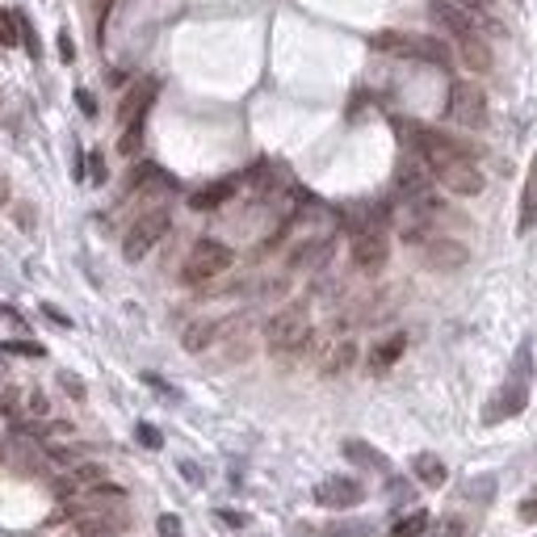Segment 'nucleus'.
I'll return each mask as SVG.
<instances>
[{"instance_id":"obj_24","label":"nucleus","mask_w":537,"mask_h":537,"mask_svg":"<svg viewBox=\"0 0 537 537\" xmlns=\"http://www.w3.org/2000/svg\"><path fill=\"white\" fill-rule=\"evenodd\" d=\"M160 537H181V521L176 517H160Z\"/></svg>"},{"instance_id":"obj_11","label":"nucleus","mask_w":537,"mask_h":537,"mask_svg":"<svg viewBox=\"0 0 537 537\" xmlns=\"http://www.w3.org/2000/svg\"><path fill=\"white\" fill-rule=\"evenodd\" d=\"M454 47H458L462 64L471 67V72H491V43H487V34H458V38H454Z\"/></svg>"},{"instance_id":"obj_17","label":"nucleus","mask_w":537,"mask_h":537,"mask_svg":"<svg viewBox=\"0 0 537 537\" xmlns=\"http://www.w3.org/2000/svg\"><path fill=\"white\" fill-rule=\"evenodd\" d=\"M214 332H219V323H210V319H198V323H190V328H185L181 345H185V353H202V348L214 340Z\"/></svg>"},{"instance_id":"obj_20","label":"nucleus","mask_w":537,"mask_h":537,"mask_svg":"<svg viewBox=\"0 0 537 537\" xmlns=\"http://www.w3.org/2000/svg\"><path fill=\"white\" fill-rule=\"evenodd\" d=\"M21 38V17L13 9H0V47H17Z\"/></svg>"},{"instance_id":"obj_10","label":"nucleus","mask_w":537,"mask_h":537,"mask_svg":"<svg viewBox=\"0 0 537 537\" xmlns=\"http://www.w3.org/2000/svg\"><path fill=\"white\" fill-rule=\"evenodd\" d=\"M466 244H458V239H445V236H437V239H428L424 244V261H428V268H437V273H454V268H462L466 265Z\"/></svg>"},{"instance_id":"obj_3","label":"nucleus","mask_w":537,"mask_h":537,"mask_svg":"<svg viewBox=\"0 0 537 537\" xmlns=\"http://www.w3.org/2000/svg\"><path fill=\"white\" fill-rule=\"evenodd\" d=\"M168 227H173V219H168V210H164V206L147 210L143 219H135V227H130L127 239H122V256H127V261H143L160 239L168 236Z\"/></svg>"},{"instance_id":"obj_25","label":"nucleus","mask_w":537,"mask_h":537,"mask_svg":"<svg viewBox=\"0 0 537 537\" xmlns=\"http://www.w3.org/2000/svg\"><path fill=\"white\" fill-rule=\"evenodd\" d=\"M118 0H97V30H105V21H110V9Z\"/></svg>"},{"instance_id":"obj_5","label":"nucleus","mask_w":537,"mask_h":537,"mask_svg":"<svg viewBox=\"0 0 537 537\" xmlns=\"http://www.w3.org/2000/svg\"><path fill=\"white\" fill-rule=\"evenodd\" d=\"M449 118L458 127H483L487 122V97L474 80H454L449 84Z\"/></svg>"},{"instance_id":"obj_23","label":"nucleus","mask_w":537,"mask_h":537,"mask_svg":"<svg viewBox=\"0 0 537 537\" xmlns=\"http://www.w3.org/2000/svg\"><path fill=\"white\" fill-rule=\"evenodd\" d=\"M139 441L147 445V449H160V432L152 424H139Z\"/></svg>"},{"instance_id":"obj_21","label":"nucleus","mask_w":537,"mask_h":537,"mask_svg":"<svg viewBox=\"0 0 537 537\" xmlns=\"http://www.w3.org/2000/svg\"><path fill=\"white\" fill-rule=\"evenodd\" d=\"M72 474H76V483H105V466H97V462H80Z\"/></svg>"},{"instance_id":"obj_4","label":"nucleus","mask_w":537,"mask_h":537,"mask_svg":"<svg viewBox=\"0 0 537 537\" xmlns=\"http://www.w3.org/2000/svg\"><path fill=\"white\" fill-rule=\"evenodd\" d=\"M374 47L391 51V55H408V59H428V64H437V67H449V47L437 43V38H420V34H378Z\"/></svg>"},{"instance_id":"obj_18","label":"nucleus","mask_w":537,"mask_h":537,"mask_svg":"<svg viewBox=\"0 0 537 537\" xmlns=\"http://www.w3.org/2000/svg\"><path fill=\"white\" fill-rule=\"evenodd\" d=\"M345 454H348L353 462H365V466H374V471H391V462L382 458L378 449H370V445H362V441H348Z\"/></svg>"},{"instance_id":"obj_14","label":"nucleus","mask_w":537,"mask_h":537,"mask_svg":"<svg viewBox=\"0 0 537 537\" xmlns=\"http://www.w3.org/2000/svg\"><path fill=\"white\" fill-rule=\"evenodd\" d=\"M403 348H408V336H403V332L386 336V340H382V345L370 353V370H374V374H386V370H391V365L403 357Z\"/></svg>"},{"instance_id":"obj_8","label":"nucleus","mask_w":537,"mask_h":537,"mask_svg":"<svg viewBox=\"0 0 537 537\" xmlns=\"http://www.w3.org/2000/svg\"><path fill=\"white\" fill-rule=\"evenodd\" d=\"M437 176H441L445 190L458 193V198H474V193H483V173H479V168H474L466 156L454 160V164H445Z\"/></svg>"},{"instance_id":"obj_9","label":"nucleus","mask_w":537,"mask_h":537,"mask_svg":"<svg viewBox=\"0 0 537 537\" xmlns=\"http://www.w3.org/2000/svg\"><path fill=\"white\" fill-rule=\"evenodd\" d=\"M160 84L156 80H139L135 89H130L127 97H122V110H118V122L122 127H143V118H147V110H152V101H156Z\"/></svg>"},{"instance_id":"obj_32","label":"nucleus","mask_w":537,"mask_h":537,"mask_svg":"<svg viewBox=\"0 0 537 537\" xmlns=\"http://www.w3.org/2000/svg\"><path fill=\"white\" fill-rule=\"evenodd\" d=\"M4 348H13V353H34V357L43 353V348H38V345H4Z\"/></svg>"},{"instance_id":"obj_7","label":"nucleus","mask_w":537,"mask_h":537,"mask_svg":"<svg viewBox=\"0 0 537 537\" xmlns=\"http://www.w3.org/2000/svg\"><path fill=\"white\" fill-rule=\"evenodd\" d=\"M315 500L323 508H353L365 500V487L357 479H348V474H332V479H323L315 487Z\"/></svg>"},{"instance_id":"obj_33","label":"nucleus","mask_w":537,"mask_h":537,"mask_svg":"<svg viewBox=\"0 0 537 537\" xmlns=\"http://www.w3.org/2000/svg\"><path fill=\"white\" fill-rule=\"evenodd\" d=\"M0 202H9V181H0Z\"/></svg>"},{"instance_id":"obj_2","label":"nucleus","mask_w":537,"mask_h":537,"mask_svg":"<svg viewBox=\"0 0 537 537\" xmlns=\"http://www.w3.org/2000/svg\"><path fill=\"white\" fill-rule=\"evenodd\" d=\"M236 253L222 244V239H198L193 244V253L185 256V268H181V282L185 285H202L210 277H222L227 268H231Z\"/></svg>"},{"instance_id":"obj_6","label":"nucleus","mask_w":537,"mask_h":537,"mask_svg":"<svg viewBox=\"0 0 537 537\" xmlns=\"http://www.w3.org/2000/svg\"><path fill=\"white\" fill-rule=\"evenodd\" d=\"M386 256H391V239H386L378 222H365V227L353 231V265L362 273H378L386 265Z\"/></svg>"},{"instance_id":"obj_16","label":"nucleus","mask_w":537,"mask_h":537,"mask_svg":"<svg viewBox=\"0 0 537 537\" xmlns=\"http://www.w3.org/2000/svg\"><path fill=\"white\" fill-rule=\"evenodd\" d=\"M411 471H416V479L424 483V487H445V462L437 458V454H416V462H411Z\"/></svg>"},{"instance_id":"obj_26","label":"nucleus","mask_w":537,"mask_h":537,"mask_svg":"<svg viewBox=\"0 0 537 537\" xmlns=\"http://www.w3.org/2000/svg\"><path fill=\"white\" fill-rule=\"evenodd\" d=\"M462 529H466V525H462L458 517H449V521H441V537H462Z\"/></svg>"},{"instance_id":"obj_31","label":"nucleus","mask_w":537,"mask_h":537,"mask_svg":"<svg viewBox=\"0 0 537 537\" xmlns=\"http://www.w3.org/2000/svg\"><path fill=\"white\" fill-rule=\"evenodd\" d=\"M454 4H462V9H471V13H483V0H454Z\"/></svg>"},{"instance_id":"obj_28","label":"nucleus","mask_w":537,"mask_h":537,"mask_svg":"<svg viewBox=\"0 0 537 537\" xmlns=\"http://www.w3.org/2000/svg\"><path fill=\"white\" fill-rule=\"evenodd\" d=\"M76 101H80V110L89 113V118H93V113H97V101H93V93H84V89H80V93H76Z\"/></svg>"},{"instance_id":"obj_1","label":"nucleus","mask_w":537,"mask_h":537,"mask_svg":"<svg viewBox=\"0 0 537 537\" xmlns=\"http://www.w3.org/2000/svg\"><path fill=\"white\" fill-rule=\"evenodd\" d=\"M311 340V315H307V307H282L277 315L268 319L265 328V345L273 357H294L302 353Z\"/></svg>"},{"instance_id":"obj_27","label":"nucleus","mask_w":537,"mask_h":537,"mask_svg":"<svg viewBox=\"0 0 537 537\" xmlns=\"http://www.w3.org/2000/svg\"><path fill=\"white\" fill-rule=\"evenodd\" d=\"M521 521L537 525V495H533V500H525V504H521Z\"/></svg>"},{"instance_id":"obj_19","label":"nucleus","mask_w":537,"mask_h":537,"mask_svg":"<svg viewBox=\"0 0 537 537\" xmlns=\"http://www.w3.org/2000/svg\"><path fill=\"white\" fill-rule=\"evenodd\" d=\"M428 533V512H408L403 521H395L391 537H424Z\"/></svg>"},{"instance_id":"obj_29","label":"nucleus","mask_w":537,"mask_h":537,"mask_svg":"<svg viewBox=\"0 0 537 537\" xmlns=\"http://www.w3.org/2000/svg\"><path fill=\"white\" fill-rule=\"evenodd\" d=\"M89 168H93V181L101 185V181H105V160H101V156H89Z\"/></svg>"},{"instance_id":"obj_30","label":"nucleus","mask_w":537,"mask_h":537,"mask_svg":"<svg viewBox=\"0 0 537 537\" xmlns=\"http://www.w3.org/2000/svg\"><path fill=\"white\" fill-rule=\"evenodd\" d=\"M59 55H64V59L76 55V47H72V38H67V34H59Z\"/></svg>"},{"instance_id":"obj_13","label":"nucleus","mask_w":537,"mask_h":537,"mask_svg":"<svg viewBox=\"0 0 537 537\" xmlns=\"http://www.w3.org/2000/svg\"><path fill=\"white\" fill-rule=\"evenodd\" d=\"M517 227L525 231H533L537 227V156L529 160V176H525V193H521V219H517Z\"/></svg>"},{"instance_id":"obj_22","label":"nucleus","mask_w":537,"mask_h":537,"mask_svg":"<svg viewBox=\"0 0 537 537\" xmlns=\"http://www.w3.org/2000/svg\"><path fill=\"white\" fill-rule=\"evenodd\" d=\"M328 537H370V525H332Z\"/></svg>"},{"instance_id":"obj_12","label":"nucleus","mask_w":537,"mask_h":537,"mask_svg":"<svg viewBox=\"0 0 537 537\" xmlns=\"http://www.w3.org/2000/svg\"><path fill=\"white\" fill-rule=\"evenodd\" d=\"M357 365V340H348V336H340L328 353H323V378H340V374H348Z\"/></svg>"},{"instance_id":"obj_15","label":"nucleus","mask_w":537,"mask_h":537,"mask_svg":"<svg viewBox=\"0 0 537 537\" xmlns=\"http://www.w3.org/2000/svg\"><path fill=\"white\" fill-rule=\"evenodd\" d=\"M231 193H236V181H214V185H206L190 198L193 210H219L222 202H231Z\"/></svg>"}]
</instances>
